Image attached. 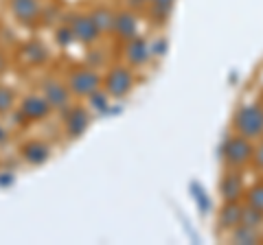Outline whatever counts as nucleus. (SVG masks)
<instances>
[{"label":"nucleus","mask_w":263,"mask_h":245,"mask_svg":"<svg viewBox=\"0 0 263 245\" xmlns=\"http://www.w3.org/2000/svg\"><path fill=\"white\" fill-rule=\"evenodd\" d=\"M66 84H68L72 96L90 99L95 92L103 88V75L95 66H75L66 77Z\"/></svg>","instance_id":"1"},{"label":"nucleus","mask_w":263,"mask_h":245,"mask_svg":"<svg viewBox=\"0 0 263 245\" xmlns=\"http://www.w3.org/2000/svg\"><path fill=\"white\" fill-rule=\"evenodd\" d=\"M136 86V77H134V68L127 64H112L103 75V90L110 94V99L121 101L134 90Z\"/></svg>","instance_id":"2"},{"label":"nucleus","mask_w":263,"mask_h":245,"mask_svg":"<svg viewBox=\"0 0 263 245\" xmlns=\"http://www.w3.org/2000/svg\"><path fill=\"white\" fill-rule=\"evenodd\" d=\"M55 110L51 108V103L46 101V96L40 94H27L18 101V108H15V116L22 125H29V122H40L46 120Z\"/></svg>","instance_id":"3"},{"label":"nucleus","mask_w":263,"mask_h":245,"mask_svg":"<svg viewBox=\"0 0 263 245\" xmlns=\"http://www.w3.org/2000/svg\"><path fill=\"white\" fill-rule=\"evenodd\" d=\"M221 158L230 169H239L243 165H248L250 160H254V147L250 142V138H246L241 134L228 136L224 147H221Z\"/></svg>","instance_id":"4"},{"label":"nucleus","mask_w":263,"mask_h":245,"mask_svg":"<svg viewBox=\"0 0 263 245\" xmlns=\"http://www.w3.org/2000/svg\"><path fill=\"white\" fill-rule=\"evenodd\" d=\"M233 127L237 134L250 138V140L263 136V108L261 105H246V108H241L233 120Z\"/></svg>","instance_id":"5"},{"label":"nucleus","mask_w":263,"mask_h":245,"mask_svg":"<svg viewBox=\"0 0 263 245\" xmlns=\"http://www.w3.org/2000/svg\"><path fill=\"white\" fill-rule=\"evenodd\" d=\"M68 27L72 31V37H75V42L84 44V46H95L99 39L103 37V33L99 31L97 22L92 20V15L88 13H72L70 20H68Z\"/></svg>","instance_id":"6"},{"label":"nucleus","mask_w":263,"mask_h":245,"mask_svg":"<svg viewBox=\"0 0 263 245\" xmlns=\"http://www.w3.org/2000/svg\"><path fill=\"white\" fill-rule=\"evenodd\" d=\"M42 94L46 96V101L51 103V108L55 112H64V110H68L70 105H72V92H70V88L68 84H66V79H44L42 81Z\"/></svg>","instance_id":"7"},{"label":"nucleus","mask_w":263,"mask_h":245,"mask_svg":"<svg viewBox=\"0 0 263 245\" xmlns=\"http://www.w3.org/2000/svg\"><path fill=\"white\" fill-rule=\"evenodd\" d=\"M64 132L70 140H77L86 134V129L90 127V112L84 105H70L68 110H64Z\"/></svg>","instance_id":"8"},{"label":"nucleus","mask_w":263,"mask_h":245,"mask_svg":"<svg viewBox=\"0 0 263 245\" xmlns=\"http://www.w3.org/2000/svg\"><path fill=\"white\" fill-rule=\"evenodd\" d=\"M112 35L119 42H129V39L138 37V15L134 9H119L114 13V24H112Z\"/></svg>","instance_id":"9"},{"label":"nucleus","mask_w":263,"mask_h":245,"mask_svg":"<svg viewBox=\"0 0 263 245\" xmlns=\"http://www.w3.org/2000/svg\"><path fill=\"white\" fill-rule=\"evenodd\" d=\"M152 57H154L152 44L147 42L145 37H141V35L123 44V59H125V64H127V66H132V68L145 66Z\"/></svg>","instance_id":"10"},{"label":"nucleus","mask_w":263,"mask_h":245,"mask_svg":"<svg viewBox=\"0 0 263 245\" xmlns=\"http://www.w3.org/2000/svg\"><path fill=\"white\" fill-rule=\"evenodd\" d=\"M9 11L15 22L24 27H33L42 20V5L40 0H9Z\"/></svg>","instance_id":"11"},{"label":"nucleus","mask_w":263,"mask_h":245,"mask_svg":"<svg viewBox=\"0 0 263 245\" xmlns=\"http://www.w3.org/2000/svg\"><path fill=\"white\" fill-rule=\"evenodd\" d=\"M20 158L29 167H42L51 158V147H48V142L40 140V138H31V140L20 145Z\"/></svg>","instance_id":"12"},{"label":"nucleus","mask_w":263,"mask_h":245,"mask_svg":"<svg viewBox=\"0 0 263 245\" xmlns=\"http://www.w3.org/2000/svg\"><path fill=\"white\" fill-rule=\"evenodd\" d=\"M241 210L243 206L239 201H224V206L219 208V215H217L219 230L233 232L237 226H241Z\"/></svg>","instance_id":"13"},{"label":"nucleus","mask_w":263,"mask_h":245,"mask_svg":"<svg viewBox=\"0 0 263 245\" xmlns=\"http://www.w3.org/2000/svg\"><path fill=\"white\" fill-rule=\"evenodd\" d=\"M241 191H243V186H241L239 173H235V171H228V173L221 177V182H219L221 199H224V201H239Z\"/></svg>","instance_id":"14"},{"label":"nucleus","mask_w":263,"mask_h":245,"mask_svg":"<svg viewBox=\"0 0 263 245\" xmlns=\"http://www.w3.org/2000/svg\"><path fill=\"white\" fill-rule=\"evenodd\" d=\"M20 57H22L24 64H29V66H42V64L48 59V48L42 42H37V39H31V42L22 44Z\"/></svg>","instance_id":"15"},{"label":"nucleus","mask_w":263,"mask_h":245,"mask_svg":"<svg viewBox=\"0 0 263 245\" xmlns=\"http://www.w3.org/2000/svg\"><path fill=\"white\" fill-rule=\"evenodd\" d=\"M114 13L110 7H95L92 11H90V15H92V20L97 22L99 31H101L103 35H112V24H114Z\"/></svg>","instance_id":"16"},{"label":"nucleus","mask_w":263,"mask_h":245,"mask_svg":"<svg viewBox=\"0 0 263 245\" xmlns=\"http://www.w3.org/2000/svg\"><path fill=\"white\" fill-rule=\"evenodd\" d=\"M230 241L233 243H259L261 236L257 234V228H248V226H237L230 232Z\"/></svg>","instance_id":"17"},{"label":"nucleus","mask_w":263,"mask_h":245,"mask_svg":"<svg viewBox=\"0 0 263 245\" xmlns=\"http://www.w3.org/2000/svg\"><path fill=\"white\" fill-rule=\"evenodd\" d=\"M241 226H248V228H259L263 226V210L261 208H254L252 203H246L243 210H241Z\"/></svg>","instance_id":"18"},{"label":"nucleus","mask_w":263,"mask_h":245,"mask_svg":"<svg viewBox=\"0 0 263 245\" xmlns=\"http://www.w3.org/2000/svg\"><path fill=\"white\" fill-rule=\"evenodd\" d=\"M18 108V101H15V92L9 86L0 84V116H7Z\"/></svg>","instance_id":"19"},{"label":"nucleus","mask_w":263,"mask_h":245,"mask_svg":"<svg viewBox=\"0 0 263 245\" xmlns=\"http://www.w3.org/2000/svg\"><path fill=\"white\" fill-rule=\"evenodd\" d=\"M171 7H174V5H167V3H152V5H147V13H149V20H152L154 24H164V22L169 20Z\"/></svg>","instance_id":"20"},{"label":"nucleus","mask_w":263,"mask_h":245,"mask_svg":"<svg viewBox=\"0 0 263 245\" xmlns=\"http://www.w3.org/2000/svg\"><path fill=\"white\" fill-rule=\"evenodd\" d=\"M246 199H248L246 203H252L254 208L263 210V186H252V189L248 191V197H246Z\"/></svg>","instance_id":"21"},{"label":"nucleus","mask_w":263,"mask_h":245,"mask_svg":"<svg viewBox=\"0 0 263 245\" xmlns=\"http://www.w3.org/2000/svg\"><path fill=\"white\" fill-rule=\"evenodd\" d=\"M57 44H62V46H68V44H72L75 42V37H72V31H70V27L66 24V27H57Z\"/></svg>","instance_id":"22"},{"label":"nucleus","mask_w":263,"mask_h":245,"mask_svg":"<svg viewBox=\"0 0 263 245\" xmlns=\"http://www.w3.org/2000/svg\"><path fill=\"white\" fill-rule=\"evenodd\" d=\"M7 68H9V57H7V53L0 48V75H5Z\"/></svg>","instance_id":"23"},{"label":"nucleus","mask_w":263,"mask_h":245,"mask_svg":"<svg viewBox=\"0 0 263 245\" xmlns=\"http://www.w3.org/2000/svg\"><path fill=\"white\" fill-rule=\"evenodd\" d=\"M127 7H129V9H134V11L147 9V0H127Z\"/></svg>","instance_id":"24"},{"label":"nucleus","mask_w":263,"mask_h":245,"mask_svg":"<svg viewBox=\"0 0 263 245\" xmlns=\"http://www.w3.org/2000/svg\"><path fill=\"white\" fill-rule=\"evenodd\" d=\"M254 162H257V167L259 169H263V142L254 149Z\"/></svg>","instance_id":"25"},{"label":"nucleus","mask_w":263,"mask_h":245,"mask_svg":"<svg viewBox=\"0 0 263 245\" xmlns=\"http://www.w3.org/2000/svg\"><path fill=\"white\" fill-rule=\"evenodd\" d=\"M7 140V129H5V125H0V142H5Z\"/></svg>","instance_id":"26"},{"label":"nucleus","mask_w":263,"mask_h":245,"mask_svg":"<svg viewBox=\"0 0 263 245\" xmlns=\"http://www.w3.org/2000/svg\"><path fill=\"white\" fill-rule=\"evenodd\" d=\"M152 3H167V5H174V0H147V5H152Z\"/></svg>","instance_id":"27"}]
</instances>
